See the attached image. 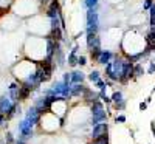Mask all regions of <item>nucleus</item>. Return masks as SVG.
<instances>
[{
	"label": "nucleus",
	"mask_w": 155,
	"mask_h": 144,
	"mask_svg": "<svg viewBox=\"0 0 155 144\" xmlns=\"http://www.w3.org/2000/svg\"><path fill=\"white\" fill-rule=\"evenodd\" d=\"M33 126L27 121V119H25V118H23V119L19 123V126H17V130H19V133H20V139H27V138H31V135H33Z\"/></svg>",
	"instance_id": "7ed1b4c3"
},
{
	"label": "nucleus",
	"mask_w": 155,
	"mask_h": 144,
	"mask_svg": "<svg viewBox=\"0 0 155 144\" xmlns=\"http://www.w3.org/2000/svg\"><path fill=\"white\" fill-rule=\"evenodd\" d=\"M87 79L90 81V82H98L99 79H101V73L98 71V70H92V71H90V74L87 76Z\"/></svg>",
	"instance_id": "2eb2a0df"
},
{
	"label": "nucleus",
	"mask_w": 155,
	"mask_h": 144,
	"mask_svg": "<svg viewBox=\"0 0 155 144\" xmlns=\"http://www.w3.org/2000/svg\"><path fill=\"white\" fill-rule=\"evenodd\" d=\"M150 101H152V96H149V98H146V101H144V102H146V104H149Z\"/></svg>",
	"instance_id": "c756f323"
},
{
	"label": "nucleus",
	"mask_w": 155,
	"mask_h": 144,
	"mask_svg": "<svg viewBox=\"0 0 155 144\" xmlns=\"http://www.w3.org/2000/svg\"><path fill=\"white\" fill-rule=\"evenodd\" d=\"M150 132H152V135L155 136V123H153V121L150 123Z\"/></svg>",
	"instance_id": "cd10ccee"
},
{
	"label": "nucleus",
	"mask_w": 155,
	"mask_h": 144,
	"mask_svg": "<svg viewBox=\"0 0 155 144\" xmlns=\"http://www.w3.org/2000/svg\"><path fill=\"white\" fill-rule=\"evenodd\" d=\"M78 53H74V51H70V54H68V57H67V62H68V65L70 67H76L78 65Z\"/></svg>",
	"instance_id": "4468645a"
},
{
	"label": "nucleus",
	"mask_w": 155,
	"mask_h": 144,
	"mask_svg": "<svg viewBox=\"0 0 155 144\" xmlns=\"http://www.w3.org/2000/svg\"><path fill=\"white\" fill-rule=\"evenodd\" d=\"M62 81L65 82L67 85H73V84H71V73H64V77H62Z\"/></svg>",
	"instance_id": "4be33fe9"
},
{
	"label": "nucleus",
	"mask_w": 155,
	"mask_h": 144,
	"mask_svg": "<svg viewBox=\"0 0 155 144\" xmlns=\"http://www.w3.org/2000/svg\"><path fill=\"white\" fill-rule=\"evenodd\" d=\"M101 51H102V48H96V50H90V57H92L95 62L98 61V57H99V54H101Z\"/></svg>",
	"instance_id": "f3484780"
},
{
	"label": "nucleus",
	"mask_w": 155,
	"mask_h": 144,
	"mask_svg": "<svg viewBox=\"0 0 155 144\" xmlns=\"http://www.w3.org/2000/svg\"><path fill=\"white\" fill-rule=\"evenodd\" d=\"M155 0H143V11H149Z\"/></svg>",
	"instance_id": "412c9836"
},
{
	"label": "nucleus",
	"mask_w": 155,
	"mask_h": 144,
	"mask_svg": "<svg viewBox=\"0 0 155 144\" xmlns=\"http://www.w3.org/2000/svg\"><path fill=\"white\" fill-rule=\"evenodd\" d=\"M115 56H116V53H113L112 50H102L101 54H99V57H98V61H96V64L104 65V67H106L107 64H110V62L115 59Z\"/></svg>",
	"instance_id": "39448f33"
},
{
	"label": "nucleus",
	"mask_w": 155,
	"mask_h": 144,
	"mask_svg": "<svg viewBox=\"0 0 155 144\" xmlns=\"http://www.w3.org/2000/svg\"><path fill=\"white\" fill-rule=\"evenodd\" d=\"M92 144H101V142H98V141H93V142H92Z\"/></svg>",
	"instance_id": "2f4dec72"
},
{
	"label": "nucleus",
	"mask_w": 155,
	"mask_h": 144,
	"mask_svg": "<svg viewBox=\"0 0 155 144\" xmlns=\"http://www.w3.org/2000/svg\"><path fill=\"white\" fill-rule=\"evenodd\" d=\"M95 85H96V88H99V90H106V88H107L106 81H102V79H99L98 82H95Z\"/></svg>",
	"instance_id": "393cba45"
},
{
	"label": "nucleus",
	"mask_w": 155,
	"mask_h": 144,
	"mask_svg": "<svg viewBox=\"0 0 155 144\" xmlns=\"http://www.w3.org/2000/svg\"><path fill=\"white\" fill-rule=\"evenodd\" d=\"M126 106H127V101L126 99H123L121 102H116V104H113V107L118 110V112H123L124 109H126Z\"/></svg>",
	"instance_id": "a211bd4d"
},
{
	"label": "nucleus",
	"mask_w": 155,
	"mask_h": 144,
	"mask_svg": "<svg viewBox=\"0 0 155 144\" xmlns=\"http://www.w3.org/2000/svg\"><path fill=\"white\" fill-rule=\"evenodd\" d=\"M130 79H134V64L126 57L124 59V65H123V73L120 76V81L118 82L123 84V85H126Z\"/></svg>",
	"instance_id": "f03ea898"
},
{
	"label": "nucleus",
	"mask_w": 155,
	"mask_h": 144,
	"mask_svg": "<svg viewBox=\"0 0 155 144\" xmlns=\"http://www.w3.org/2000/svg\"><path fill=\"white\" fill-rule=\"evenodd\" d=\"M146 73H147V74H153V73H155V62H153V61L149 62V67H147Z\"/></svg>",
	"instance_id": "b1692460"
},
{
	"label": "nucleus",
	"mask_w": 155,
	"mask_h": 144,
	"mask_svg": "<svg viewBox=\"0 0 155 144\" xmlns=\"http://www.w3.org/2000/svg\"><path fill=\"white\" fill-rule=\"evenodd\" d=\"M90 112H92V116H93V115H99V113H102V112H106V110H104V104H102V101H101V99L95 101L92 106H90Z\"/></svg>",
	"instance_id": "1a4fd4ad"
},
{
	"label": "nucleus",
	"mask_w": 155,
	"mask_h": 144,
	"mask_svg": "<svg viewBox=\"0 0 155 144\" xmlns=\"http://www.w3.org/2000/svg\"><path fill=\"white\" fill-rule=\"evenodd\" d=\"M31 96V90L20 85V91H19V101H27L28 98Z\"/></svg>",
	"instance_id": "9b49d317"
},
{
	"label": "nucleus",
	"mask_w": 155,
	"mask_h": 144,
	"mask_svg": "<svg viewBox=\"0 0 155 144\" xmlns=\"http://www.w3.org/2000/svg\"><path fill=\"white\" fill-rule=\"evenodd\" d=\"M144 67H143V64H134V77H141L144 74Z\"/></svg>",
	"instance_id": "f8f14e48"
},
{
	"label": "nucleus",
	"mask_w": 155,
	"mask_h": 144,
	"mask_svg": "<svg viewBox=\"0 0 155 144\" xmlns=\"http://www.w3.org/2000/svg\"><path fill=\"white\" fill-rule=\"evenodd\" d=\"M3 118H5V115H2V113H0V123H2V119H3Z\"/></svg>",
	"instance_id": "7c9ffc66"
},
{
	"label": "nucleus",
	"mask_w": 155,
	"mask_h": 144,
	"mask_svg": "<svg viewBox=\"0 0 155 144\" xmlns=\"http://www.w3.org/2000/svg\"><path fill=\"white\" fill-rule=\"evenodd\" d=\"M146 109H147V104H146V102H140V110L144 112Z\"/></svg>",
	"instance_id": "bb28decb"
},
{
	"label": "nucleus",
	"mask_w": 155,
	"mask_h": 144,
	"mask_svg": "<svg viewBox=\"0 0 155 144\" xmlns=\"http://www.w3.org/2000/svg\"><path fill=\"white\" fill-rule=\"evenodd\" d=\"M109 133V124L107 123H101V124H96L92 130V133H90V138L92 139H96L99 138L101 135H106Z\"/></svg>",
	"instance_id": "423d86ee"
},
{
	"label": "nucleus",
	"mask_w": 155,
	"mask_h": 144,
	"mask_svg": "<svg viewBox=\"0 0 155 144\" xmlns=\"http://www.w3.org/2000/svg\"><path fill=\"white\" fill-rule=\"evenodd\" d=\"M87 88H88V87L84 85V84H73V85H71V98H74V96L82 98V95L85 93Z\"/></svg>",
	"instance_id": "0eeeda50"
},
{
	"label": "nucleus",
	"mask_w": 155,
	"mask_h": 144,
	"mask_svg": "<svg viewBox=\"0 0 155 144\" xmlns=\"http://www.w3.org/2000/svg\"><path fill=\"white\" fill-rule=\"evenodd\" d=\"M85 77V73H82L81 70H74L71 71V84H84Z\"/></svg>",
	"instance_id": "6e6552de"
},
{
	"label": "nucleus",
	"mask_w": 155,
	"mask_h": 144,
	"mask_svg": "<svg viewBox=\"0 0 155 144\" xmlns=\"http://www.w3.org/2000/svg\"><path fill=\"white\" fill-rule=\"evenodd\" d=\"M152 93H155V85H153V88H152Z\"/></svg>",
	"instance_id": "473e14b6"
},
{
	"label": "nucleus",
	"mask_w": 155,
	"mask_h": 144,
	"mask_svg": "<svg viewBox=\"0 0 155 144\" xmlns=\"http://www.w3.org/2000/svg\"><path fill=\"white\" fill-rule=\"evenodd\" d=\"M14 144H27V142H25V139H20V138H19V139H16Z\"/></svg>",
	"instance_id": "c85d7f7f"
},
{
	"label": "nucleus",
	"mask_w": 155,
	"mask_h": 144,
	"mask_svg": "<svg viewBox=\"0 0 155 144\" xmlns=\"http://www.w3.org/2000/svg\"><path fill=\"white\" fill-rule=\"evenodd\" d=\"M153 53H155V51H153Z\"/></svg>",
	"instance_id": "72a5a7b5"
},
{
	"label": "nucleus",
	"mask_w": 155,
	"mask_h": 144,
	"mask_svg": "<svg viewBox=\"0 0 155 144\" xmlns=\"http://www.w3.org/2000/svg\"><path fill=\"white\" fill-rule=\"evenodd\" d=\"M115 121L116 123H126V116L124 115H118V116L115 118Z\"/></svg>",
	"instance_id": "a878e982"
},
{
	"label": "nucleus",
	"mask_w": 155,
	"mask_h": 144,
	"mask_svg": "<svg viewBox=\"0 0 155 144\" xmlns=\"http://www.w3.org/2000/svg\"><path fill=\"white\" fill-rule=\"evenodd\" d=\"M99 6V0H82V8L90 9V8H98Z\"/></svg>",
	"instance_id": "ddd939ff"
},
{
	"label": "nucleus",
	"mask_w": 155,
	"mask_h": 144,
	"mask_svg": "<svg viewBox=\"0 0 155 144\" xmlns=\"http://www.w3.org/2000/svg\"><path fill=\"white\" fill-rule=\"evenodd\" d=\"M78 65H79V67H84V65H87V56L81 54L79 57H78Z\"/></svg>",
	"instance_id": "5701e85b"
},
{
	"label": "nucleus",
	"mask_w": 155,
	"mask_h": 144,
	"mask_svg": "<svg viewBox=\"0 0 155 144\" xmlns=\"http://www.w3.org/2000/svg\"><path fill=\"white\" fill-rule=\"evenodd\" d=\"M93 141H98V142H101V144H109V133L101 135L99 138H96V139H93Z\"/></svg>",
	"instance_id": "6ab92c4d"
},
{
	"label": "nucleus",
	"mask_w": 155,
	"mask_h": 144,
	"mask_svg": "<svg viewBox=\"0 0 155 144\" xmlns=\"http://www.w3.org/2000/svg\"><path fill=\"white\" fill-rule=\"evenodd\" d=\"M85 19H87V27L85 33H99L101 28V22H99V14H98V8H90L85 12Z\"/></svg>",
	"instance_id": "f257e3e1"
},
{
	"label": "nucleus",
	"mask_w": 155,
	"mask_h": 144,
	"mask_svg": "<svg viewBox=\"0 0 155 144\" xmlns=\"http://www.w3.org/2000/svg\"><path fill=\"white\" fill-rule=\"evenodd\" d=\"M101 123H107V113L106 112H102L99 115H93L92 116V121H90L92 127H95L96 124H101Z\"/></svg>",
	"instance_id": "9d476101"
},
{
	"label": "nucleus",
	"mask_w": 155,
	"mask_h": 144,
	"mask_svg": "<svg viewBox=\"0 0 155 144\" xmlns=\"http://www.w3.org/2000/svg\"><path fill=\"white\" fill-rule=\"evenodd\" d=\"M25 119H27L33 127L34 126H37V124H41V119H42V113L39 112L34 106H31L30 109H28V112H27V115H25Z\"/></svg>",
	"instance_id": "20e7f679"
},
{
	"label": "nucleus",
	"mask_w": 155,
	"mask_h": 144,
	"mask_svg": "<svg viewBox=\"0 0 155 144\" xmlns=\"http://www.w3.org/2000/svg\"><path fill=\"white\" fill-rule=\"evenodd\" d=\"M110 98H112V102H113V104L121 102V101L124 99V98H123V91H120V90H118V91H115V93H113Z\"/></svg>",
	"instance_id": "dca6fc26"
},
{
	"label": "nucleus",
	"mask_w": 155,
	"mask_h": 144,
	"mask_svg": "<svg viewBox=\"0 0 155 144\" xmlns=\"http://www.w3.org/2000/svg\"><path fill=\"white\" fill-rule=\"evenodd\" d=\"M5 141H6V144H14V142H16L14 135H12L11 132H6V135H5Z\"/></svg>",
	"instance_id": "aec40b11"
}]
</instances>
